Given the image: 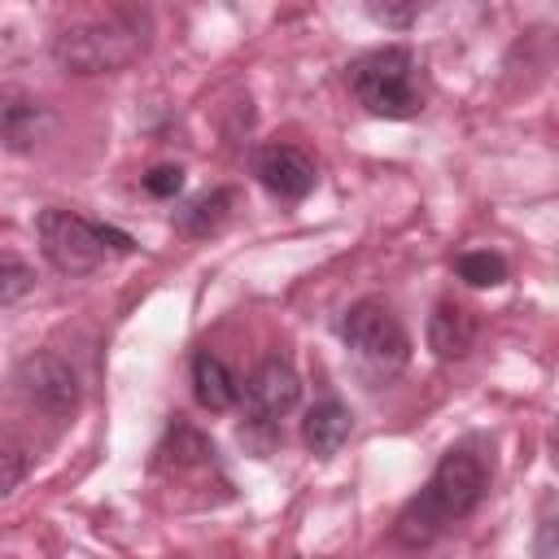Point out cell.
I'll return each instance as SVG.
<instances>
[{"label": "cell", "mask_w": 559, "mask_h": 559, "mask_svg": "<svg viewBox=\"0 0 559 559\" xmlns=\"http://www.w3.org/2000/svg\"><path fill=\"white\" fill-rule=\"evenodd\" d=\"M489 493V467L476 450L467 445H454L441 454V463L432 467L428 485L402 507L397 524H393V537L411 550L419 546H432L454 520H467Z\"/></svg>", "instance_id": "6da1fadb"}, {"label": "cell", "mask_w": 559, "mask_h": 559, "mask_svg": "<svg viewBox=\"0 0 559 559\" xmlns=\"http://www.w3.org/2000/svg\"><path fill=\"white\" fill-rule=\"evenodd\" d=\"M148 48V13L114 9L52 35V61L66 74H118Z\"/></svg>", "instance_id": "7a4b0ae2"}, {"label": "cell", "mask_w": 559, "mask_h": 559, "mask_svg": "<svg viewBox=\"0 0 559 559\" xmlns=\"http://www.w3.org/2000/svg\"><path fill=\"white\" fill-rule=\"evenodd\" d=\"M35 231H39V249L48 258L52 271L61 275H92L109 249L114 253H135V240L109 223H92L74 210H61V205H48L39 218H35Z\"/></svg>", "instance_id": "3957f363"}, {"label": "cell", "mask_w": 559, "mask_h": 559, "mask_svg": "<svg viewBox=\"0 0 559 559\" xmlns=\"http://www.w3.org/2000/svg\"><path fill=\"white\" fill-rule=\"evenodd\" d=\"M349 92L376 118H415L424 109V87H419L415 52L402 48V44L367 52L349 70Z\"/></svg>", "instance_id": "277c9868"}, {"label": "cell", "mask_w": 559, "mask_h": 559, "mask_svg": "<svg viewBox=\"0 0 559 559\" xmlns=\"http://www.w3.org/2000/svg\"><path fill=\"white\" fill-rule=\"evenodd\" d=\"M341 341H345L367 367H376V371H384V376L402 371L406 358H411V336H406L402 319H397L384 301H371V297H362V301H354V306L345 310V319H341Z\"/></svg>", "instance_id": "5b68a950"}, {"label": "cell", "mask_w": 559, "mask_h": 559, "mask_svg": "<svg viewBox=\"0 0 559 559\" xmlns=\"http://www.w3.org/2000/svg\"><path fill=\"white\" fill-rule=\"evenodd\" d=\"M13 384L35 411H44L52 419H70L79 411V402H83L79 371L57 349H35L31 358H22L17 371H13Z\"/></svg>", "instance_id": "8992f818"}, {"label": "cell", "mask_w": 559, "mask_h": 559, "mask_svg": "<svg viewBox=\"0 0 559 559\" xmlns=\"http://www.w3.org/2000/svg\"><path fill=\"white\" fill-rule=\"evenodd\" d=\"M57 131V114L26 87H0V148L35 153Z\"/></svg>", "instance_id": "52a82bcc"}, {"label": "cell", "mask_w": 559, "mask_h": 559, "mask_svg": "<svg viewBox=\"0 0 559 559\" xmlns=\"http://www.w3.org/2000/svg\"><path fill=\"white\" fill-rule=\"evenodd\" d=\"M253 175L280 201H306L314 192V183H319L314 162L297 144H262L253 153Z\"/></svg>", "instance_id": "ba28073f"}, {"label": "cell", "mask_w": 559, "mask_h": 559, "mask_svg": "<svg viewBox=\"0 0 559 559\" xmlns=\"http://www.w3.org/2000/svg\"><path fill=\"white\" fill-rule=\"evenodd\" d=\"M245 402H249V415H262V419L280 424L301 402V380L284 358H262L253 367L249 384H245Z\"/></svg>", "instance_id": "9c48e42d"}, {"label": "cell", "mask_w": 559, "mask_h": 559, "mask_svg": "<svg viewBox=\"0 0 559 559\" xmlns=\"http://www.w3.org/2000/svg\"><path fill=\"white\" fill-rule=\"evenodd\" d=\"M153 467L157 472H197V467H214V441L188 424L183 415H170L166 437L153 450Z\"/></svg>", "instance_id": "30bf717a"}, {"label": "cell", "mask_w": 559, "mask_h": 559, "mask_svg": "<svg viewBox=\"0 0 559 559\" xmlns=\"http://www.w3.org/2000/svg\"><path fill=\"white\" fill-rule=\"evenodd\" d=\"M476 345V314L459 301H437L428 314V349L450 362V358H467Z\"/></svg>", "instance_id": "8fae6325"}, {"label": "cell", "mask_w": 559, "mask_h": 559, "mask_svg": "<svg viewBox=\"0 0 559 559\" xmlns=\"http://www.w3.org/2000/svg\"><path fill=\"white\" fill-rule=\"evenodd\" d=\"M349 432H354V415H349V406L336 402V397L314 402V406L306 411V419H301V441H306V450L319 454V459H332V454L349 441Z\"/></svg>", "instance_id": "7c38bea8"}, {"label": "cell", "mask_w": 559, "mask_h": 559, "mask_svg": "<svg viewBox=\"0 0 559 559\" xmlns=\"http://www.w3.org/2000/svg\"><path fill=\"white\" fill-rule=\"evenodd\" d=\"M231 210H236V188H210L192 197L183 210H175V231L188 240H205L231 218Z\"/></svg>", "instance_id": "4fadbf2b"}, {"label": "cell", "mask_w": 559, "mask_h": 559, "mask_svg": "<svg viewBox=\"0 0 559 559\" xmlns=\"http://www.w3.org/2000/svg\"><path fill=\"white\" fill-rule=\"evenodd\" d=\"M192 393H197V402L205 406V411H231L236 402H240V384H236V376L227 371V362L223 358H214L210 349H197L192 354Z\"/></svg>", "instance_id": "5bb4252c"}, {"label": "cell", "mask_w": 559, "mask_h": 559, "mask_svg": "<svg viewBox=\"0 0 559 559\" xmlns=\"http://www.w3.org/2000/svg\"><path fill=\"white\" fill-rule=\"evenodd\" d=\"M454 271L472 288H498L507 280V258L502 253H489V249H472V253H459L454 258Z\"/></svg>", "instance_id": "9a60e30c"}, {"label": "cell", "mask_w": 559, "mask_h": 559, "mask_svg": "<svg viewBox=\"0 0 559 559\" xmlns=\"http://www.w3.org/2000/svg\"><path fill=\"white\" fill-rule=\"evenodd\" d=\"M31 288H35L31 262H22V258H13V253H0V306H17Z\"/></svg>", "instance_id": "2e32d148"}, {"label": "cell", "mask_w": 559, "mask_h": 559, "mask_svg": "<svg viewBox=\"0 0 559 559\" xmlns=\"http://www.w3.org/2000/svg\"><path fill=\"white\" fill-rule=\"evenodd\" d=\"M236 432H240V445H245L253 459H266V454H275V445L284 441L280 424H275V419H262V415H245V424H240Z\"/></svg>", "instance_id": "e0dca14e"}, {"label": "cell", "mask_w": 559, "mask_h": 559, "mask_svg": "<svg viewBox=\"0 0 559 559\" xmlns=\"http://www.w3.org/2000/svg\"><path fill=\"white\" fill-rule=\"evenodd\" d=\"M26 472H31V454L17 441L0 437V498H9L26 480Z\"/></svg>", "instance_id": "ac0fdd59"}, {"label": "cell", "mask_w": 559, "mask_h": 559, "mask_svg": "<svg viewBox=\"0 0 559 559\" xmlns=\"http://www.w3.org/2000/svg\"><path fill=\"white\" fill-rule=\"evenodd\" d=\"M144 192H148V197H157V201L179 197V192H183V166H175V162L153 166V170L144 175Z\"/></svg>", "instance_id": "d6986e66"}, {"label": "cell", "mask_w": 559, "mask_h": 559, "mask_svg": "<svg viewBox=\"0 0 559 559\" xmlns=\"http://www.w3.org/2000/svg\"><path fill=\"white\" fill-rule=\"evenodd\" d=\"M367 17L371 22H380V26H393V31H406L415 17H419V4H393V0H371L367 4Z\"/></svg>", "instance_id": "ffe728a7"}, {"label": "cell", "mask_w": 559, "mask_h": 559, "mask_svg": "<svg viewBox=\"0 0 559 559\" xmlns=\"http://www.w3.org/2000/svg\"><path fill=\"white\" fill-rule=\"evenodd\" d=\"M555 528H559L555 515H546L542 528H537V559H559V555H555Z\"/></svg>", "instance_id": "44dd1931"}]
</instances>
